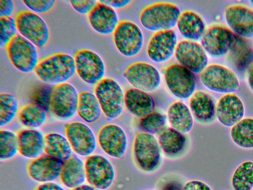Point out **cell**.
<instances>
[{"mask_svg": "<svg viewBox=\"0 0 253 190\" xmlns=\"http://www.w3.org/2000/svg\"><path fill=\"white\" fill-rule=\"evenodd\" d=\"M63 163L64 162L47 155L40 156L30 162L28 173L36 182H51L60 177Z\"/></svg>", "mask_w": 253, "mask_h": 190, "instance_id": "cell-21", "label": "cell"}, {"mask_svg": "<svg viewBox=\"0 0 253 190\" xmlns=\"http://www.w3.org/2000/svg\"><path fill=\"white\" fill-rule=\"evenodd\" d=\"M250 2L251 3V4L253 6V0H250Z\"/></svg>", "mask_w": 253, "mask_h": 190, "instance_id": "cell-49", "label": "cell"}, {"mask_svg": "<svg viewBox=\"0 0 253 190\" xmlns=\"http://www.w3.org/2000/svg\"><path fill=\"white\" fill-rule=\"evenodd\" d=\"M0 150L1 161L13 158L19 151L17 135L9 130H0Z\"/></svg>", "mask_w": 253, "mask_h": 190, "instance_id": "cell-36", "label": "cell"}, {"mask_svg": "<svg viewBox=\"0 0 253 190\" xmlns=\"http://www.w3.org/2000/svg\"><path fill=\"white\" fill-rule=\"evenodd\" d=\"M59 177L62 183L69 189L83 185L86 180L84 163L76 156H71L64 162Z\"/></svg>", "mask_w": 253, "mask_h": 190, "instance_id": "cell-26", "label": "cell"}, {"mask_svg": "<svg viewBox=\"0 0 253 190\" xmlns=\"http://www.w3.org/2000/svg\"><path fill=\"white\" fill-rule=\"evenodd\" d=\"M230 136L238 146L244 148H253V118H243L232 127Z\"/></svg>", "mask_w": 253, "mask_h": 190, "instance_id": "cell-32", "label": "cell"}, {"mask_svg": "<svg viewBox=\"0 0 253 190\" xmlns=\"http://www.w3.org/2000/svg\"><path fill=\"white\" fill-rule=\"evenodd\" d=\"M125 103L130 113L140 118L153 112L155 106L154 100L150 94L135 88L126 92Z\"/></svg>", "mask_w": 253, "mask_h": 190, "instance_id": "cell-25", "label": "cell"}, {"mask_svg": "<svg viewBox=\"0 0 253 190\" xmlns=\"http://www.w3.org/2000/svg\"><path fill=\"white\" fill-rule=\"evenodd\" d=\"M19 152L24 157L36 158L44 150L45 137L37 129L21 130L17 135Z\"/></svg>", "mask_w": 253, "mask_h": 190, "instance_id": "cell-24", "label": "cell"}, {"mask_svg": "<svg viewBox=\"0 0 253 190\" xmlns=\"http://www.w3.org/2000/svg\"><path fill=\"white\" fill-rule=\"evenodd\" d=\"M15 20L11 17H0V47H6L17 35Z\"/></svg>", "mask_w": 253, "mask_h": 190, "instance_id": "cell-38", "label": "cell"}, {"mask_svg": "<svg viewBox=\"0 0 253 190\" xmlns=\"http://www.w3.org/2000/svg\"><path fill=\"white\" fill-rule=\"evenodd\" d=\"M237 42V36L229 28L215 25L206 31L201 45L207 54L214 58H219L232 50Z\"/></svg>", "mask_w": 253, "mask_h": 190, "instance_id": "cell-7", "label": "cell"}, {"mask_svg": "<svg viewBox=\"0 0 253 190\" xmlns=\"http://www.w3.org/2000/svg\"><path fill=\"white\" fill-rule=\"evenodd\" d=\"M189 105L196 120L202 124L213 122L216 117V105L213 98L209 94L199 91L191 96Z\"/></svg>", "mask_w": 253, "mask_h": 190, "instance_id": "cell-23", "label": "cell"}, {"mask_svg": "<svg viewBox=\"0 0 253 190\" xmlns=\"http://www.w3.org/2000/svg\"><path fill=\"white\" fill-rule=\"evenodd\" d=\"M180 11L175 5L159 2L145 8L140 15L142 26L147 30L159 32L172 30L180 16Z\"/></svg>", "mask_w": 253, "mask_h": 190, "instance_id": "cell-2", "label": "cell"}, {"mask_svg": "<svg viewBox=\"0 0 253 190\" xmlns=\"http://www.w3.org/2000/svg\"><path fill=\"white\" fill-rule=\"evenodd\" d=\"M162 190H183L181 184L176 181H169L164 184Z\"/></svg>", "mask_w": 253, "mask_h": 190, "instance_id": "cell-46", "label": "cell"}, {"mask_svg": "<svg viewBox=\"0 0 253 190\" xmlns=\"http://www.w3.org/2000/svg\"><path fill=\"white\" fill-rule=\"evenodd\" d=\"M224 16L230 29L236 35L247 39L253 38V10L240 4L228 6Z\"/></svg>", "mask_w": 253, "mask_h": 190, "instance_id": "cell-18", "label": "cell"}, {"mask_svg": "<svg viewBox=\"0 0 253 190\" xmlns=\"http://www.w3.org/2000/svg\"><path fill=\"white\" fill-rule=\"evenodd\" d=\"M95 95L108 119H115L122 114L125 105V95L121 86L115 80L103 79L95 88Z\"/></svg>", "mask_w": 253, "mask_h": 190, "instance_id": "cell-3", "label": "cell"}, {"mask_svg": "<svg viewBox=\"0 0 253 190\" xmlns=\"http://www.w3.org/2000/svg\"><path fill=\"white\" fill-rule=\"evenodd\" d=\"M177 26L184 38L192 41L202 39L206 31L203 19L198 14L191 11H186L180 15Z\"/></svg>", "mask_w": 253, "mask_h": 190, "instance_id": "cell-27", "label": "cell"}, {"mask_svg": "<svg viewBox=\"0 0 253 190\" xmlns=\"http://www.w3.org/2000/svg\"><path fill=\"white\" fill-rule=\"evenodd\" d=\"M234 190H251L253 188V161H247L240 164L231 178Z\"/></svg>", "mask_w": 253, "mask_h": 190, "instance_id": "cell-34", "label": "cell"}, {"mask_svg": "<svg viewBox=\"0 0 253 190\" xmlns=\"http://www.w3.org/2000/svg\"><path fill=\"white\" fill-rule=\"evenodd\" d=\"M174 54L179 64L194 73H201L207 67V54L198 43L182 41L177 45Z\"/></svg>", "mask_w": 253, "mask_h": 190, "instance_id": "cell-16", "label": "cell"}, {"mask_svg": "<svg viewBox=\"0 0 253 190\" xmlns=\"http://www.w3.org/2000/svg\"><path fill=\"white\" fill-rule=\"evenodd\" d=\"M200 79L209 90L221 94H232L240 87L236 74L228 67L217 64H211L201 73Z\"/></svg>", "mask_w": 253, "mask_h": 190, "instance_id": "cell-6", "label": "cell"}, {"mask_svg": "<svg viewBox=\"0 0 253 190\" xmlns=\"http://www.w3.org/2000/svg\"><path fill=\"white\" fill-rule=\"evenodd\" d=\"M72 151L68 139L61 134L51 133L45 136L46 155L64 162L71 157Z\"/></svg>", "mask_w": 253, "mask_h": 190, "instance_id": "cell-30", "label": "cell"}, {"mask_svg": "<svg viewBox=\"0 0 253 190\" xmlns=\"http://www.w3.org/2000/svg\"><path fill=\"white\" fill-rule=\"evenodd\" d=\"M53 90L49 87L42 86L36 90L32 95L31 100L46 111L51 110V99Z\"/></svg>", "mask_w": 253, "mask_h": 190, "instance_id": "cell-39", "label": "cell"}, {"mask_svg": "<svg viewBox=\"0 0 253 190\" xmlns=\"http://www.w3.org/2000/svg\"><path fill=\"white\" fill-rule=\"evenodd\" d=\"M70 2L73 8L82 14H89L97 3L95 0H72Z\"/></svg>", "mask_w": 253, "mask_h": 190, "instance_id": "cell-41", "label": "cell"}, {"mask_svg": "<svg viewBox=\"0 0 253 190\" xmlns=\"http://www.w3.org/2000/svg\"><path fill=\"white\" fill-rule=\"evenodd\" d=\"M124 76L135 89L148 93L154 92L160 86L161 76L153 65L145 62H136L130 65Z\"/></svg>", "mask_w": 253, "mask_h": 190, "instance_id": "cell-14", "label": "cell"}, {"mask_svg": "<svg viewBox=\"0 0 253 190\" xmlns=\"http://www.w3.org/2000/svg\"><path fill=\"white\" fill-rule=\"evenodd\" d=\"M37 47L20 34H17L6 46L8 58L19 71L30 73L39 63Z\"/></svg>", "mask_w": 253, "mask_h": 190, "instance_id": "cell-5", "label": "cell"}, {"mask_svg": "<svg viewBox=\"0 0 253 190\" xmlns=\"http://www.w3.org/2000/svg\"><path fill=\"white\" fill-rule=\"evenodd\" d=\"M164 76L167 87L175 96L187 99L195 93L197 81L194 73L180 64L168 67Z\"/></svg>", "mask_w": 253, "mask_h": 190, "instance_id": "cell-10", "label": "cell"}, {"mask_svg": "<svg viewBox=\"0 0 253 190\" xmlns=\"http://www.w3.org/2000/svg\"><path fill=\"white\" fill-rule=\"evenodd\" d=\"M98 141L102 150L111 157L121 158L126 153L127 137L124 130L117 125L103 126L99 132Z\"/></svg>", "mask_w": 253, "mask_h": 190, "instance_id": "cell-17", "label": "cell"}, {"mask_svg": "<svg viewBox=\"0 0 253 190\" xmlns=\"http://www.w3.org/2000/svg\"><path fill=\"white\" fill-rule=\"evenodd\" d=\"M18 111V101L16 97L9 93L0 94V126L11 123Z\"/></svg>", "mask_w": 253, "mask_h": 190, "instance_id": "cell-35", "label": "cell"}, {"mask_svg": "<svg viewBox=\"0 0 253 190\" xmlns=\"http://www.w3.org/2000/svg\"><path fill=\"white\" fill-rule=\"evenodd\" d=\"M36 190H65L62 186L58 184L48 182L39 185Z\"/></svg>", "mask_w": 253, "mask_h": 190, "instance_id": "cell-45", "label": "cell"}, {"mask_svg": "<svg viewBox=\"0 0 253 190\" xmlns=\"http://www.w3.org/2000/svg\"><path fill=\"white\" fill-rule=\"evenodd\" d=\"M176 46V34L173 30L157 32L149 42L147 54L153 61L163 63L173 56Z\"/></svg>", "mask_w": 253, "mask_h": 190, "instance_id": "cell-19", "label": "cell"}, {"mask_svg": "<svg viewBox=\"0 0 253 190\" xmlns=\"http://www.w3.org/2000/svg\"><path fill=\"white\" fill-rule=\"evenodd\" d=\"M88 21L94 30L105 35L114 33L119 23L114 8L99 1L89 13Z\"/></svg>", "mask_w": 253, "mask_h": 190, "instance_id": "cell-22", "label": "cell"}, {"mask_svg": "<svg viewBox=\"0 0 253 190\" xmlns=\"http://www.w3.org/2000/svg\"><path fill=\"white\" fill-rule=\"evenodd\" d=\"M88 183L100 190H106L113 184L115 178L114 167L105 157L99 154L89 156L84 162Z\"/></svg>", "mask_w": 253, "mask_h": 190, "instance_id": "cell-12", "label": "cell"}, {"mask_svg": "<svg viewBox=\"0 0 253 190\" xmlns=\"http://www.w3.org/2000/svg\"><path fill=\"white\" fill-rule=\"evenodd\" d=\"M34 71L43 83L51 85L64 83L76 72L75 58L67 53L54 54L39 62Z\"/></svg>", "mask_w": 253, "mask_h": 190, "instance_id": "cell-1", "label": "cell"}, {"mask_svg": "<svg viewBox=\"0 0 253 190\" xmlns=\"http://www.w3.org/2000/svg\"><path fill=\"white\" fill-rule=\"evenodd\" d=\"M245 115V106L241 99L232 93L225 94L218 101L216 116L223 126L232 127L242 119Z\"/></svg>", "mask_w": 253, "mask_h": 190, "instance_id": "cell-20", "label": "cell"}, {"mask_svg": "<svg viewBox=\"0 0 253 190\" xmlns=\"http://www.w3.org/2000/svg\"><path fill=\"white\" fill-rule=\"evenodd\" d=\"M17 30L22 36L37 47H44L49 39L48 27L39 15L30 11L20 12L15 19Z\"/></svg>", "mask_w": 253, "mask_h": 190, "instance_id": "cell-8", "label": "cell"}, {"mask_svg": "<svg viewBox=\"0 0 253 190\" xmlns=\"http://www.w3.org/2000/svg\"><path fill=\"white\" fill-rule=\"evenodd\" d=\"M166 116L159 112H152L140 118L138 126L142 132L150 134H156L165 126Z\"/></svg>", "mask_w": 253, "mask_h": 190, "instance_id": "cell-37", "label": "cell"}, {"mask_svg": "<svg viewBox=\"0 0 253 190\" xmlns=\"http://www.w3.org/2000/svg\"><path fill=\"white\" fill-rule=\"evenodd\" d=\"M158 142L164 153L169 157L182 154L187 145V138L184 134L169 127L164 130L159 136Z\"/></svg>", "mask_w": 253, "mask_h": 190, "instance_id": "cell-28", "label": "cell"}, {"mask_svg": "<svg viewBox=\"0 0 253 190\" xmlns=\"http://www.w3.org/2000/svg\"><path fill=\"white\" fill-rule=\"evenodd\" d=\"M65 134L73 151L82 156L91 155L96 148V139L91 129L80 122L65 126Z\"/></svg>", "mask_w": 253, "mask_h": 190, "instance_id": "cell-15", "label": "cell"}, {"mask_svg": "<svg viewBox=\"0 0 253 190\" xmlns=\"http://www.w3.org/2000/svg\"><path fill=\"white\" fill-rule=\"evenodd\" d=\"M102 110L96 95L84 92L79 94L77 113L84 122L92 123L100 117Z\"/></svg>", "mask_w": 253, "mask_h": 190, "instance_id": "cell-31", "label": "cell"}, {"mask_svg": "<svg viewBox=\"0 0 253 190\" xmlns=\"http://www.w3.org/2000/svg\"><path fill=\"white\" fill-rule=\"evenodd\" d=\"M72 190H100L90 185H82Z\"/></svg>", "mask_w": 253, "mask_h": 190, "instance_id": "cell-48", "label": "cell"}, {"mask_svg": "<svg viewBox=\"0 0 253 190\" xmlns=\"http://www.w3.org/2000/svg\"><path fill=\"white\" fill-rule=\"evenodd\" d=\"M247 81L250 88L253 92V65L250 67L247 72Z\"/></svg>", "mask_w": 253, "mask_h": 190, "instance_id": "cell-47", "label": "cell"}, {"mask_svg": "<svg viewBox=\"0 0 253 190\" xmlns=\"http://www.w3.org/2000/svg\"><path fill=\"white\" fill-rule=\"evenodd\" d=\"M14 10V2L11 0H0V17H10Z\"/></svg>", "mask_w": 253, "mask_h": 190, "instance_id": "cell-42", "label": "cell"}, {"mask_svg": "<svg viewBox=\"0 0 253 190\" xmlns=\"http://www.w3.org/2000/svg\"><path fill=\"white\" fill-rule=\"evenodd\" d=\"M46 118V111L34 103L24 106L19 114L20 123L27 129H37L42 127Z\"/></svg>", "mask_w": 253, "mask_h": 190, "instance_id": "cell-33", "label": "cell"}, {"mask_svg": "<svg viewBox=\"0 0 253 190\" xmlns=\"http://www.w3.org/2000/svg\"><path fill=\"white\" fill-rule=\"evenodd\" d=\"M133 155L136 165L142 171H155L162 161L158 140L152 134L144 132L137 134L133 144Z\"/></svg>", "mask_w": 253, "mask_h": 190, "instance_id": "cell-4", "label": "cell"}, {"mask_svg": "<svg viewBox=\"0 0 253 190\" xmlns=\"http://www.w3.org/2000/svg\"><path fill=\"white\" fill-rule=\"evenodd\" d=\"M99 1L113 8H120L128 5L132 1L130 0H102Z\"/></svg>", "mask_w": 253, "mask_h": 190, "instance_id": "cell-44", "label": "cell"}, {"mask_svg": "<svg viewBox=\"0 0 253 190\" xmlns=\"http://www.w3.org/2000/svg\"><path fill=\"white\" fill-rule=\"evenodd\" d=\"M114 41L122 55L132 57L139 53L142 48L143 34L134 23L123 21L119 23L114 32Z\"/></svg>", "mask_w": 253, "mask_h": 190, "instance_id": "cell-11", "label": "cell"}, {"mask_svg": "<svg viewBox=\"0 0 253 190\" xmlns=\"http://www.w3.org/2000/svg\"><path fill=\"white\" fill-rule=\"evenodd\" d=\"M183 190H212L205 183L199 180L187 182L183 187Z\"/></svg>", "mask_w": 253, "mask_h": 190, "instance_id": "cell-43", "label": "cell"}, {"mask_svg": "<svg viewBox=\"0 0 253 190\" xmlns=\"http://www.w3.org/2000/svg\"><path fill=\"white\" fill-rule=\"evenodd\" d=\"M23 2L35 13H44L50 10L54 5V0H24Z\"/></svg>", "mask_w": 253, "mask_h": 190, "instance_id": "cell-40", "label": "cell"}, {"mask_svg": "<svg viewBox=\"0 0 253 190\" xmlns=\"http://www.w3.org/2000/svg\"><path fill=\"white\" fill-rule=\"evenodd\" d=\"M79 94L72 85L64 83L53 89L51 110L54 116L62 120H68L77 112Z\"/></svg>", "mask_w": 253, "mask_h": 190, "instance_id": "cell-9", "label": "cell"}, {"mask_svg": "<svg viewBox=\"0 0 253 190\" xmlns=\"http://www.w3.org/2000/svg\"><path fill=\"white\" fill-rule=\"evenodd\" d=\"M74 58L76 72L84 82L94 85L103 79L105 66L98 54L92 50L82 49L76 53Z\"/></svg>", "mask_w": 253, "mask_h": 190, "instance_id": "cell-13", "label": "cell"}, {"mask_svg": "<svg viewBox=\"0 0 253 190\" xmlns=\"http://www.w3.org/2000/svg\"><path fill=\"white\" fill-rule=\"evenodd\" d=\"M168 117L171 127L184 134L192 129V114L188 106L182 102H175L169 107Z\"/></svg>", "mask_w": 253, "mask_h": 190, "instance_id": "cell-29", "label": "cell"}]
</instances>
